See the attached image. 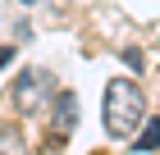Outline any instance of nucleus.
I'll return each instance as SVG.
<instances>
[{"instance_id": "nucleus-1", "label": "nucleus", "mask_w": 160, "mask_h": 155, "mask_svg": "<svg viewBox=\"0 0 160 155\" xmlns=\"http://www.w3.org/2000/svg\"><path fill=\"white\" fill-rule=\"evenodd\" d=\"M101 119H105V132L114 142L137 137V128L147 123V96H142V87L133 78H110V87H105V114Z\"/></svg>"}, {"instance_id": "nucleus-2", "label": "nucleus", "mask_w": 160, "mask_h": 155, "mask_svg": "<svg viewBox=\"0 0 160 155\" xmlns=\"http://www.w3.org/2000/svg\"><path fill=\"white\" fill-rule=\"evenodd\" d=\"M50 100V73L41 69H28L18 82H14V105L23 109V114H37L41 105Z\"/></svg>"}, {"instance_id": "nucleus-3", "label": "nucleus", "mask_w": 160, "mask_h": 155, "mask_svg": "<svg viewBox=\"0 0 160 155\" xmlns=\"http://www.w3.org/2000/svg\"><path fill=\"white\" fill-rule=\"evenodd\" d=\"M73 123H78V96H73V91H60V96H55V128L69 137Z\"/></svg>"}, {"instance_id": "nucleus-4", "label": "nucleus", "mask_w": 160, "mask_h": 155, "mask_svg": "<svg viewBox=\"0 0 160 155\" xmlns=\"http://www.w3.org/2000/svg\"><path fill=\"white\" fill-rule=\"evenodd\" d=\"M0 155H28L23 132H18V128H9V123H0Z\"/></svg>"}, {"instance_id": "nucleus-5", "label": "nucleus", "mask_w": 160, "mask_h": 155, "mask_svg": "<svg viewBox=\"0 0 160 155\" xmlns=\"http://www.w3.org/2000/svg\"><path fill=\"white\" fill-rule=\"evenodd\" d=\"M137 151H160V119L147 123V132L137 137Z\"/></svg>"}, {"instance_id": "nucleus-6", "label": "nucleus", "mask_w": 160, "mask_h": 155, "mask_svg": "<svg viewBox=\"0 0 160 155\" xmlns=\"http://www.w3.org/2000/svg\"><path fill=\"white\" fill-rule=\"evenodd\" d=\"M9 60H14V50H9V46H0V69H5Z\"/></svg>"}]
</instances>
